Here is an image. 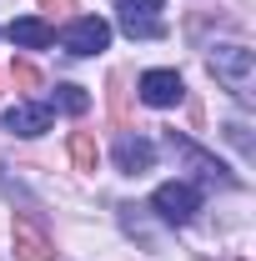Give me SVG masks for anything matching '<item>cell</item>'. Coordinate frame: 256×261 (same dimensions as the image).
Instances as JSON below:
<instances>
[{
	"label": "cell",
	"instance_id": "1",
	"mask_svg": "<svg viewBox=\"0 0 256 261\" xmlns=\"http://www.w3.org/2000/svg\"><path fill=\"white\" fill-rule=\"evenodd\" d=\"M206 70H211L241 106L256 100V56L246 50V45H236V40H231V45H216V50L206 56Z\"/></svg>",
	"mask_w": 256,
	"mask_h": 261
},
{
	"label": "cell",
	"instance_id": "2",
	"mask_svg": "<svg viewBox=\"0 0 256 261\" xmlns=\"http://www.w3.org/2000/svg\"><path fill=\"white\" fill-rule=\"evenodd\" d=\"M151 206H156L161 221H171V226H186L196 211H201V191H196L191 181H166V186H156Z\"/></svg>",
	"mask_w": 256,
	"mask_h": 261
},
{
	"label": "cell",
	"instance_id": "3",
	"mask_svg": "<svg viewBox=\"0 0 256 261\" xmlns=\"http://www.w3.org/2000/svg\"><path fill=\"white\" fill-rule=\"evenodd\" d=\"M116 5H121V31L131 40H161L166 35V25L156 20L166 0H116Z\"/></svg>",
	"mask_w": 256,
	"mask_h": 261
},
{
	"label": "cell",
	"instance_id": "4",
	"mask_svg": "<svg viewBox=\"0 0 256 261\" xmlns=\"http://www.w3.org/2000/svg\"><path fill=\"white\" fill-rule=\"evenodd\" d=\"M61 45L70 56H100L111 45V25L100 15H81V20H70V31L61 35Z\"/></svg>",
	"mask_w": 256,
	"mask_h": 261
},
{
	"label": "cell",
	"instance_id": "5",
	"mask_svg": "<svg viewBox=\"0 0 256 261\" xmlns=\"http://www.w3.org/2000/svg\"><path fill=\"white\" fill-rule=\"evenodd\" d=\"M10 246H15V261H56V241L35 226L31 216H15V226H10Z\"/></svg>",
	"mask_w": 256,
	"mask_h": 261
},
{
	"label": "cell",
	"instance_id": "6",
	"mask_svg": "<svg viewBox=\"0 0 256 261\" xmlns=\"http://www.w3.org/2000/svg\"><path fill=\"white\" fill-rule=\"evenodd\" d=\"M141 96H146V106L166 111V106H176V100L186 96V86H181L176 70H146V75H141Z\"/></svg>",
	"mask_w": 256,
	"mask_h": 261
},
{
	"label": "cell",
	"instance_id": "7",
	"mask_svg": "<svg viewBox=\"0 0 256 261\" xmlns=\"http://www.w3.org/2000/svg\"><path fill=\"white\" fill-rule=\"evenodd\" d=\"M50 116H56V111H50V106H45V100H20V106H10V111H5V130H15V136H40V130H50Z\"/></svg>",
	"mask_w": 256,
	"mask_h": 261
},
{
	"label": "cell",
	"instance_id": "8",
	"mask_svg": "<svg viewBox=\"0 0 256 261\" xmlns=\"http://www.w3.org/2000/svg\"><path fill=\"white\" fill-rule=\"evenodd\" d=\"M151 161H156V146H151V141H141V136H121V141H116V166H121L126 176L151 171Z\"/></svg>",
	"mask_w": 256,
	"mask_h": 261
},
{
	"label": "cell",
	"instance_id": "9",
	"mask_svg": "<svg viewBox=\"0 0 256 261\" xmlns=\"http://www.w3.org/2000/svg\"><path fill=\"white\" fill-rule=\"evenodd\" d=\"M10 40H15V45H25V50H45V45L56 40V31H50L45 20L25 15V20H10Z\"/></svg>",
	"mask_w": 256,
	"mask_h": 261
},
{
	"label": "cell",
	"instance_id": "10",
	"mask_svg": "<svg viewBox=\"0 0 256 261\" xmlns=\"http://www.w3.org/2000/svg\"><path fill=\"white\" fill-rule=\"evenodd\" d=\"M106 100H111V121L126 130L131 126V106H126V75H121V70L106 75Z\"/></svg>",
	"mask_w": 256,
	"mask_h": 261
},
{
	"label": "cell",
	"instance_id": "11",
	"mask_svg": "<svg viewBox=\"0 0 256 261\" xmlns=\"http://www.w3.org/2000/svg\"><path fill=\"white\" fill-rule=\"evenodd\" d=\"M70 161H75V171H96L100 166V151H96V141H91V130H70Z\"/></svg>",
	"mask_w": 256,
	"mask_h": 261
},
{
	"label": "cell",
	"instance_id": "12",
	"mask_svg": "<svg viewBox=\"0 0 256 261\" xmlns=\"http://www.w3.org/2000/svg\"><path fill=\"white\" fill-rule=\"evenodd\" d=\"M56 100H61V111H70V116H81V111L91 106V96H86L81 86H56Z\"/></svg>",
	"mask_w": 256,
	"mask_h": 261
},
{
	"label": "cell",
	"instance_id": "13",
	"mask_svg": "<svg viewBox=\"0 0 256 261\" xmlns=\"http://www.w3.org/2000/svg\"><path fill=\"white\" fill-rule=\"evenodd\" d=\"M10 81H15L20 91H40V70H35L31 61H15V65H10Z\"/></svg>",
	"mask_w": 256,
	"mask_h": 261
},
{
	"label": "cell",
	"instance_id": "14",
	"mask_svg": "<svg viewBox=\"0 0 256 261\" xmlns=\"http://www.w3.org/2000/svg\"><path fill=\"white\" fill-rule=\"evenodd\" d=\"M226 141H231L236 151H251V141H246V126H241V121H231V126H226Z\"/></svg>",
	"mask_w": 256,
	"mask_h": 261
},
{
	"label": "cell",
	"instance_id": "15",
	"mask_svg": "<svg viewBox=\"0 0 256 261\" xmlns=\"http://www.w3.org/2000/svg\"><path fill=\"white\" fill-rule=\"evenodd\" d=\"M40 10L61 20V15H70V10H75V0H40Z\"/></svg>",
	"mask_w": 256,
	"mask_h": 261
},
{
	"label": "cell",
	"instance_id": "16",
	"mask_svg": "<svg viewBox=\"0 0 256 261\" xmlns=\"http://www.w3.org/2000/svg\"><path fill=\"white\" fill-rule=\"evenodd\" d=\"M0 86H5V81H0Z\"/></svg>",
	"mask_w": 256,
	"mask_h": 261
}]
</instances>
